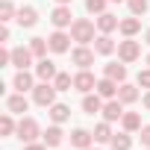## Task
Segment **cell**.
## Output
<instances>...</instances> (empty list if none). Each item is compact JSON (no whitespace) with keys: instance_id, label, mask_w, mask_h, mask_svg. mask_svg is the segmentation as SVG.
Returning <instances> with one entry per match:
<instances>
[{"instance_id":"cell-33","label":"cell","mask_w":150,"mask_h":150,"mask_svg":"<svg viewBox=\"0 0 150 150\" xmlns=\"http://www.w3.org/2000/svg\"><path fill=\"white\" fill-rule=\"evenodd\" d=\"M0 15H3V18H0V21H9L12 15H15V6H12V0H3V3H0Z\"/></svg>"},{"instance_id":"cell-34","label":"cell","mask_w":150,"mask_h":150,"mask_svg":"<svg viewBox=\"0 0 150 150\" xmlns=\"http://www.w3.org/2000/svg\"><path fill=\"white\" fill-rule=\"evenodd\" d=\"M138 86H144V88H150V68H144V71H138Z\"/></svg>"},{"instance_id":"cell-6","label":"cell","mask_w":150,"mask_h":150,"mask_svg":"<svg viewBox=\"0 0 150 150\" xmlns=\"http://www.w3.org/2000/svg\"><path fill=\"white\" fill-rule=\"evenodd\" d=\"M12 65H15L18 71H27V68L33 65V50H30V47H15V50H12Z\"/></svg>"},{"instance_id":"cell-39","label":"cell","mask_w":150,"mask_h":150,"mask_svg":"<svg viewBox=\"0 0 150 150\" xmlns=\"http://www.w3.org/2000/svg\"><path fill=\"white\" fill-rule=\"evenodd\" d=\"M56 3H62V6H68V3H71V0H56Z\"/></svg>"},{"instance_id":"cell-25","label":"cell","mask_w":150,"mask_h":150,"mask_svg":"<svg viewBox=\"0 0 150 150\" xmlns=\"http://www.w3.org/2000/svg\"><path fill=\"white\" fill-rule=\"evenodd\" d=\"M94 50H97V53H103V56H109V53L115 50V41H112V38H109V35L103 33V35H100V38L94 41Z\"/></svg>"},{"instance_id":"cell-23","label":"cell","mask_w":150,"mask_h":150,"mask_svg":"<svg viewBox=\"0 0 150 150\" xmlns=\"http://www.w3.org/2000/svg\"><path fill=\"white\" fill-rule=\"evenodd\" d=\"M62 138H65V132H62L59 127H47V132H44V144H47V147H59Z\"/></svg>"},{"instance_id":"cell-11","label":"cell","mask_w":150,"mask_h":150,"mask_svg":"<svg viewBox=\"0 0 150 150\" xmlns=\"http://www.w3.org/2000/svg\"><path fill=\"white\" fill-rule=\"evenodd\" d=\"M27 106H30V100L24 97V91H18V94H12V97L6 100V109H9V112H15V115H24V112H27Z\"/></svg>"},{"instance_id":"cell-28","label":"cell","mask_w":150,"mask_h":150,"mask_svg":"<svg viewBox=\"0 0 150 150\" xmlns=\"http://www.w3.org/2000/svg\"><path fill=\"white\" fill-rule=\"evenodd\" d=\"M94 138H97V141H103V144H106V141H112V129H109V121L94 127Z\"/></svg>"},{"instance_id":"cell-41","label":"cell","mask_w":150,"mask_h":150,"mask_svg":"<svg viewBox=\"0 0 150 150\" xmlns=\"http://www.w3.org/2000/svg\"><path fill=\"white\" fill-rule=\"evenodd\" d=\"M112 3H121V0H112Z\"/></svg>"},{"instance_id":"cell-27","label":"cell","mask_w":150,"mask_h":150,"mask_svg":"<svg viewBox=\"0 0 150 150\" xmlns=\"http://www.w3.org/2000/svg\"><path fill=\"white\" fill-rule=\"evenodd\" d=\"M47 47H50V44H47L44 38H33V41H30V50H33V56H38V59H44Z\"/></svg>"},{"instance_id":"cell-7","label":"cell","mask_w":150,"mask_h":150,"mask_svg":"<svg viewBox=\"0 0 150 150\" xmlns=\"http://www.w3.org/2000/svg\"><path fill=\"white\" fill-rule=\"evenodd\" d=\"M74 88H77V91H83V94H88L91 88H97V83H94V77H91V74H88V68H83L77 77H74Z\"/></svg>"},{"instance_id":"cell-18","label":"cell","mask_w":150,"mask_h":150,"mask_svg":"<svg viewBox=\"0 0 150 150\" xmlns=\"http://www.w3.org/2000/svg\"><path fill=\"white\" fill-rule=\"evenodd\" d=\"M118 100H121V103H135V100H138V91H135V86H129V83H121V88H118Z\"/></svg>"},{"instance_id":"cell-26","label":"cell","mask_w":150,"mask_h":150,"mask_svg":"<svg viewBox=\"0 0 150 150\" xmlns=\"http://www.w3.org/2000/svg\"><path fill=\"white\" fill-rule=\"evenodd\" d=\"M53 86H56V91H71L74 88V77H71V74H56Z\"/></svg>"},{"instance_id":"cell-38","label":"cell","mask_w":150,"mask_h":150,"mask_svg":"<svg viewBox=\"0 0 150 150\" xmlns=\"http://www.w3.org/2000/svg\"><path fill=\"white\" fill-rule=\"evenodd\" d=\"M144 106H147V109H150V91H147V94H144Z\"/></svg>"},{"instance_id":"cell-17","label":"cell","mask_w":150,"mask_h":150,"mask_svg":"<svg viewBox=\"0 0 150 150\" xmlns=\"http://www.w3.org/2000/svg\"><path fill=\"white\" fill-rule=\"evenodd\" d=\"M121 27V21L115 18V15H109V12H103L100 18H97V30L100 33H112V30H118Z\"/></svg>"},{"instance_id":"cell-2","label":"cell","mask_w":150,"mask_h":150,"mask_svg":"<svg viewBox=\"0 0 150 150\" xmlns=\"http://www.w3.org/2000/svg\"><path fill=\"white\" fill-rule=\"evenodd\" d=\"M33 100H35L38 106H53V103H56V86L38 83V86L33 88Z\"/></svg>"},{"instance_id":"cell-29","label":"cell","mask_w":150,"mask_h":150,"mask_svg":"<svg viewBox=\"0 0 150 150\" xmlns=\"http://www.w3.org/2000/svg\"><path fill=\"white\" fill-rule=\"evenodd\" d=\"M109 144H112V150H129V144H132V141H129V135H127V132H121V135H112V141H109Z\"/></svg>"},{"instance_id":"cell-21","label":"cell","mask_w":150,"mask_h":150,"mask_svg":"<svg viewBox=\"0 0 150 150\" xmlns=\"http://www.w3.org/2000/svg\"><path fill=\"white\" fill-rule=\"evenodd\" d=\"M118 30H121V33H124L127 38H132V35H135V33L141 30V21H138V18H124Z\"/></svg>"},{"instance_id":"cell-19","label":"cell","mask_w":150,"mask_h":150,"mask_svg":"<svg viewBox=\"0 0 150 150\" xmlns=\"http://www.w3.org/2000/svg\"><path fill=\"white\" fill-rule=\"evenodd\" d=\"M83 109H86L88 115L103 112V100H100V94H86V97H83Z\"/></svg>"},{"instance_id":"cell-42","label":"cell","mask_w":150,"mask_h":150,"mask_svg":"<svg viewBox=\"0 0 150 150\" xmlns=\"http://www.w3.org/2000/svg\"><path fill=\"white\" fill-rule=\"evenodd\" d=\"M147 65H150V56H147Z\"/></svg>"},{"instance_id":"cell-32","label":"cell","mask_w":150,"mask_h":150,"mask_svg":"<svg viewBox=\"0 0 150 150\" xmlns=\"http://www.w3.org/2000/svg\"><path fill=\"white\" fill-rule=\"evenodd\" d=\"M0 132H3V135H12V132H15V121H12V115H3V118H0Z\"/></svg>"},{"instance_id":"cell-12","label":"cell","mask_w":150,"mask_h":150,"mask_svg":"<svg viewBox=\"0 0 150 150\" xmlns=\"http://www.w3.org/2000/svg\"><path fill=\"white\" fill-rule=\"evenodd\" d=\"M103 77H109V80H115V83H124V80H127V65L109 62V65L103 68Z\"/></svg>"},{"instance_id":"cell-14","label":"cell","mask_w":150,"mask_h":150,"mask_svg":"<svg viewBox=\"0 0 150 150\" xmlns=\"http://www.w3.org/2000/svg\"><path fill=\"white\" fill-rule=\"evenodd\" d=\"M97 94H100V97H106V100H112V97L118 94V83H115V80H109V77H103V80L97 83Z\"/></svg>"},{"instance_id":"cell-22","label":"cell","mask_w":150,"mask_h":150,"mask_svg":"<svg viewBox=\"0 0 150 150\" xmlns=\"http://www.w3.org/2000/svg\"><path fill=\"white\" fill-rule=\"evenodd\" d=\"M121 124H124L127 132H135V129H141V115H135V112H124Z\"/></svg>"},{"instance_id":"cell-40","label":"cell","mask_w":150,"mask_h":150,"mask_svg":"<svg viewBox=\"0 0 150 150\" xmlns=\"http://www.w3.org/2000/svg\"><path fill=\"white\" fill-rule=\"evenodd\" d=\"M144 38H147V44H150V30H147V33H144Z\"/></svg>"},{"instance_id":"cell-1","label":"cell","mask_w":150,"mask_h":150,"mask_svg":"<svg viewBox=\"0 0 150 150\" xmlns=\"http://www.w3.org/2000/svg\"><path fill=\"white\" fill-rule=\"evenodd\" d=\"M71 38H74V41H80V44L94 41V24H91L88 18H77V21L71 24Z\"/></svg>"},{"instance_id":"cell-24","label":"cell","mask_w":150,"mask_h":150,"mask_svg":"<svg viewBox=\"0 0 150 150\" xmlns=\"http://www.w3.org/2000/svg\"><path fill=\"white\" fill-rule=\"evenodd\" d=\"M35 21H38V12H35V9L27 6V9L18 12V24H21V27H35Z\"/></svg>"},{"instance_id":"cell-9","label":"cell","mask_w":150,"mask_h":150,"mask_svg":"<svg viewBox=\"0 0 150 150\" xmlns=\"http://www.w3.org/2000/svg\"><path fill=\"white\" fill-rule=\"evenodd\" d=\"M71 62L80 65V68H88V65H94V50H88L86 44H80L77 50L71 53Z\"/></svg>"},{"instance_id":"cell-3","label":"cell","mask_w":150,"mask_h":150,"mask_svg":"<svg viewBox=\"0 0 150 150\" xmlns=\"http://www.w3.org/2000/svg\"><path fill=\"white\" fill-rule=\"evenodd\" d=\"M18 138H21L24 144H30V141L38 138V124H35V118H21V124H18Z\"/></svg>"},{"instance_id":"cell-5","label":"cell","mask_w":150,"mask_h":150,"mask_svg":"<svg viewBox=\"0 0 150 150\" xmlns=\"http://www.w3.org/2000/svg\"><path fill=\"white\" fill-rule=\"evenodd\" d=\"M71 18H74V15H71V9H68V6H62V3H59V6L50 12V21H53V27H56V30H65V27H71V24H74Z\"/></svg>"},{"instance_id":"cell-8","label":"cell","mask_w":150,"mask_h":150,"mask_svg":"<svg viewBox=\"0 0 150 150\" xmlns=\"http://www.w3.org/2000/svg\"><path fill=\"white\" fill-rule=\"evenodd\" d=\"M35 77L41 80V83H50V80H56V65L44 56V59H38V65H35Z\"/></svg>"},{"instance_id":"cell-30","label":"cell","mask_w":150,"mask_h":150,"mask_svg":"<svg viewBox=\"0 0 150 150\" xmlns=\"http://www.w3.org/2000/svg\"><path fill=\"white\" fill-rule=\"evenodd\" d=\"M86 9H88L91 15H103V9H106V0H86Z\"/></svg>"},{"instance_id":"cell-37","label":"cell","mask_w":150,"mask_h":150,"mask_svg":"<svg viewBox=\"0 0 150 150\" xmlns=\"http://www.w3.org/2000/svg\"><path fill=\"white\" fill-rule=\"evenodd\" d=\"M0 41H9V27H6V24L0 27Z\"/></svg>"},{"instance_id":"cell-31","label":"cell","mask_w":150,"mask_h":150,"mask_svg":"<svg viewBox=\"0 0 150 150\" xmlns=\"http://www.w3.org/2000/svg\"><path fill=\"white\" fill-rule=\"evenodd\" d=\"M127 3H129V12H132L135 18L147 12V0H127Z\"/></svg>"},{"instance_id":"cell-35","label":"cell","mask_w":150,"mask_h":150,"mask_svg":"<svg viewBox=\"0 0 150 150\" xmlns=\"http://www.w3.org/2000/svg\"><path fill=\"white\" fill-rule=\"evenodd\" d=\"M141 144L150 147V127H141Z\"/></svg>"},{"instance_id":"cell-43","label":"cell","mask_w":150,"mask_h":150,"mask_svg":"<svg viewBox=\"0 0 150 150\" xmlns=\"http://www.w3.org/2000/svg\"><path fill=\"white\" fill-rule=\"evenodd\" d=\"M147 150H150V147H147Z\"/></svg>"},{"instance_id":"cell-10","label":"cell","mask_w":150,"mask_h":150,"mask_svg":"<svg viewBox=\"0 0 150 150\" xmlns=\"http://www.w3.org/2000/svg\"><path fill=\"white\" fill-rule=\"evenodd\" d=\"M68 41H71V35H65L62 30H56V33L47 38V44H50L53 53H65V50H68Z\"/></svg>"},{"instance_id":"cell-15","label":"cell","mask_w":150,"mask_h":150,"mask_svg":"<svg viewBox=\"0 0 150 150\" xmlns=\"http://www.w3.org/2000/svg\"><path fill=\"white\" fill-rule=\"evenodd\" d=\"M103 118H106V121H118V118H124V103H121V100H109V103L103 106Z\"/></svg>"},{"instance_id":"cell-4","label":"cell","mask_w":150,"mask_h":150,"mask_svg":"<svg viewBox=\"0 0 150 150\" xmlns=\"http://www.w3.org/2000/svg\"><path fill=\"white\" fill-rule=\"evenodd\" d=\"M118 56H121V62H135L141 56V44L132 41V38H127V41L118 44Z\"/></svg>"},{"instance_id":"cell-16","label":"cell","mask_w":150,"mask_h":150,"mask_svg":"<svg viewBox=\"0 0 150 150\" xmlns=\"http://www.w3.org/2000/svg\"><path fill=\"white\" fill-rule=\"evenodd\" d=\"M91 132H86V129H74L71 132V144L74 147H80V150H88V144H91Z\"/></svg>"},{"instance_id":"cell-36","label":"cell","mask_w":150,"mask_h":150,"mask_svg":"<svg viewBox=\"0 0 150 150\" xmlns=\"http://www.w3.org/2000/svg\"><path fill=\"white\" fill-rule=\"evenodd\" d=\"M24 150H47V144H35V141H30V144H24Z\"/></svg>"},{"instance_id":"cell-20","label":"cell","mask_w":150,"mask_h":150,"mask_svg":"<svg viewBox=\"0 0 150 150\" xmlns=\"http://www.w3.org/2000/svg\"><path fill=\"white\" fill-rule=\"evenodd\" d=\"M50 118H53V124H65V121L71 118V109H68L65 103H53V106H50Z\"/></svg>"},{"instance_id":"cell-13","label":"cell","mask_w":150,"mask_h":150,"mask_svg":"<svg viewBox=\"0 0 150 150\" xmlns=\"http://www.w3.org/2000/svg\"><path fill=\"white\" fill-rule=\"evenodd\" d=\"M12 88H18V91H30V88H35V86H33V74H30V71H18L15 80H12Z\"/></svg>"}]
</instances>
